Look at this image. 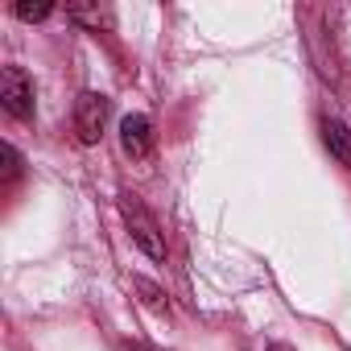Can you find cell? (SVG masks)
I'll return each instance as SVG.
<instances>
[{
    "label": "cell",
    "mask_w": 351,
    "mask_h": 351,
    "mask_svg": "<svg viewBox=\"0 0 351 351\" xmlns=\"http://www.w3.org/2000/svg\"><path fill=\"white\" fill-rule=\"evenodd\" d=\"M13 13H17L21 21H42V17H50V5H25V0H17Z\"/></svg>",
    "instance_id": "7"
},
{
    "label": "cell",
    "mask_w": 351,
    "mask_h": 351,
    "mask_svg": "<svg viewBox=\"0 0 351 351\" xmlns=\"http://www.w3.org/2000/svg\"><path fill=\"white\" fill-rule=\"evenodd\" d=\"M120 149L128 157H149V149H153V120L141 116V112L124 116L120 120Z\"/></svg>",
    "instance_id": "4"
},
{
    "label": "cell",
    "mask_w": 351,
    "mask_h": 351,
    "mask_svg": "<svg viewBox=\"0 0 351 351\" xmlns=\"http://www.w3.org/2000/svg\"><path fill=\"white\" fill-rule=\"evenodd\" d=\"M0 108L17 120L34 116V79L21 66H5L0 71Z\"/></svg>",
    "instance_id": "2"
},
{
    "label": "cell",
    "mask_w": 351,
    "mask_h": 351,
    "mask_svg": "<svg viewBox=\"0 0 351 351\" xmlns=\"http://www.w3.org/2000/svg\"><path fill=\"white\" fill-rule=\"evenodd\" d=\"M104 128H108V95L83 91L75 99V132H79V141L83 145H95L104 136Z\"/></svg>",
    "instance_id": "3"
},
{
    "label": "cell",
    "mask_w": 351,
    "mask_h": 351,
    "mask_svg": "<svg viewBox=\"0 0 351 351\" xmlns=\"http://www.w3.org/2000/svg\"><path fill=\"white\" fill-rule=\"evenodd\" d=\"M269 351H289V347H269Z\"/></svg>",
    "instance_id": "8"
},
{
    "label": "cell",
    "mask_w": 351,
    "mask_h": 351,
    "mask_svg": "<svg viewBox=\"0 0 351 351\" xmlns=\"http://www.w3.org/2000/svg\"><path fill=\"white\" fill-rule=\"evenodd\" d=\"M120 215H124V223H128L132 244H136L149 261H165V240H161V232H157V219L145 211V203H141L136 195H120Z\"/></svg>",
    "instance_id": "1"
},
{
    "label": "cell",
    "mask_w": 351,
    "mask_h": 351,
    "mask_svg": "<svg viewBox=\"0 0 351 351\" xmlns=\"http://www.w3.org/2000/svg\"><path fill=\"white\" fill-rule=\"evenodd\" d=\"M322 145L339 165H351V128L343 120H330V116L322 120Z\"/></svg>",
    "instance_id": "5"
},
{
    "label": "cell",
    "mask_w": 351,
    "mask_h": 351,
    "mask_svg": "<svg viewBox=\"0 0 351 351\" xmlns=\"http://www.w3.org/2000/svg\"><path fill=\"white\" fill-rule=\"evenodd\" d=\"M0 157H5V182H13L17 173H21V153L13 145H0Z\"/></svg>",
    "instance_id": "6"
}]
</instances>
